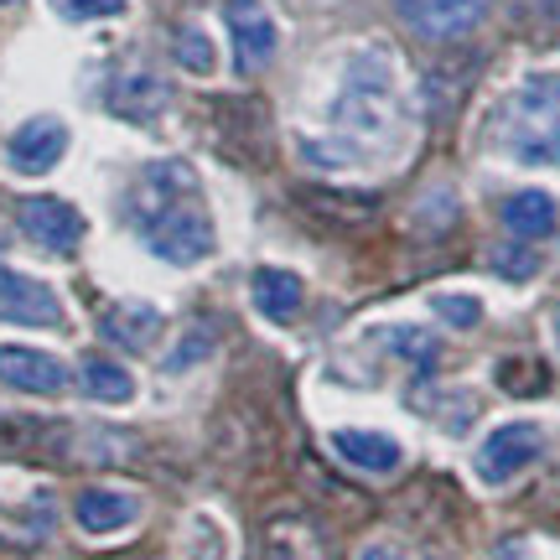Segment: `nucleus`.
<instances>
[{
  "mask_svg": "<svg viewBox=\"0 0 560 560\" xmlns=\"http://www.w3.org/2000/svg\"><path fill=\"white\" fill-rule=\"evenodd\" d=\"M130 223L140 244L166 265H202L219 249L213 219L198 198V172L187 161H156L130 187Z\"/></svg>",
  "mask_w": 560,
  "mask_h": 560,
  "instance_id": "1",
  "label": "nucleus"
},
{
  "mask_svg": "<svg viewBox=\"0 0 560 560\" xmlns=\"http://www.w3.org/2000/svg\"><path fill=\"white\" fill-rule=\"evenodd\" d=\"M395 62L384 47H369L353 58L348 79H342V94L332 104V120L348 130V136H389L395 130Z\"/></svg>",
  "mask_w": 560,
  "mask_h": 560,
  "instance_id": "2",
  "label": "nucleus"
},
{
  "mask_svg": "<svg viewBox=\"0 0 560 560\" xmlns=\"http://www.w3.org/2000/svg\"><path fill=\"white\" fill-rule=\"evenodd\" d=\"M540 452H545V431L535 420H503V425H493V431L478 441L472 472H478V482H488V488H503V482L520 478L524 467H535Z\"/></svg>",
  "mask_w": 560,
  "mask_h": 560,
  "instance_id": "3",
  "label": "nucleus"
},
{
  "mask_svg": "<svg viewBox=\"0 0 560 560\" xmlns=\"http://www.w3.org/2000/svg\"><path fill=\"white\" fill-rule=\"evenodd\" d=\"M223 26H229V47H234V68L240 73H260L276 58L280 26L265 11V0H223Z\"/></svg>",
  "mask_w": 560,
  "mask_h": 560,
  "instance_id": "4",
  "label": "nucleus"
},
{
  "mask_svg": "<svg viewBox=\"0 0 560 560\" xmlns=\"http://www.w3.org/2000/svg\"><path fill=\"white\" fill-rule=\"evenodd\" d=\"M16 223H21V234L37 244V249H47V255H73L83 244V234H89L83 213L62 198H26L16 208Z\"/></svg>",
  "mask_w": 560,
  "mask_h": 560,
  "instance_id": "5",
  "label": "nucleus"
},
{
  "mask_svg": "<svg viewBox=\"0 0 560 560\" xmlns=\"http://www.w3.org/2000/svg\"><path fill=\"white\" fill-rule=\"evenodd\" d=\"M0 322H11V327H62V301L37 276L0 265Z\"/></svg>",
  "mask_w": 560,
  "mask_h": 560,
  "instance_id": "6",
  "label": "nucleus"
},
{
  "mask_svg": "<svg viewBox=\"0 0 560 560\" xmlns=\"http://www.w3.org/2000/svg\"><path fill=\"white\" fill-rule=\"evenodd\" d=\"M62 156H68V125L52 120V115L26 120L16 136L5 140V161L16 166L21 177H47Z\"/></svg>",
  "mask_w": 560,
  "mask_h": 560,
  "instance_id": "7",
  "label": "nucleus"
},
{
  "mask_svg": "<svg viewBox=\"0 0 560 560\" xmlns=\"http://www.w3.org/2000/svg\"><path fill=\"white\" fill-rule=\"evenodd\" d=\"M0 384L16 389V395H62L68 389V369H62V359L42 353V348L5 342L0 348Z\"/></svg>",
  "mask_w": 560,
  "mask_h": 560,
  "instance_id": "8",
  "label": "nucleus"
},
{
  "mask_svg": "<svg viewBox=\"0 0 560 560\" xmlns=\"http://www.w3.org/2000/svg\"><path fill=\"white\" fill-rule=\"evenodd\" d=\"M482 11H488V0H400V16L431 42L467 37L482 21Z\"/></svg>",
  "mask_w": 560,
  "mask_h": 560,
  "instance_id": "9",
  "label": "nucleus"
},
{
  "mask_svg": "<svg viewBox=\"0 0 560 560\" xmlns=\"http://www.w3.org/2000/svg\"><path fill=\"white\" fill-rule=\"evenodd\" d=\"M140 509L145 503L125 488H83L73 499V524L83 535H125L130 524H140Z\"/></svg>",
  "mask_w": 560,
  "mask_h": 560,
  "instance_id": "10",
  "label": "nucleus"
},
{
  "mask_svg": "<svg viewBox=\"0 0 560 560\" xmlns=\"http://www.w3.org/2000/svg\"><path fill=\"white\" fill-rule=\"evenodd\" d=\"M100 332L115 348H125V353H151L156 338L166 332V317H161V306H151V301H115V306H104Z\"/></svg>",
  "mask_w": 560,
  "mask_h": 560,
  "instance_id": "11",
  "label": "nucleus"
},
{
  "mask_svg": "<svg viewBox=\"0 0 560 560\" xmlns=\"http://www.w3.org/2000/svg\"><path fill=\"white\" fill-rule=\"evenodd\" d=\"M332 452H338L353 472H369V478H389L405 467V446L384 431H359V425H342L332 431Z\"/></svg>",
  "mask_w": 560,
  "mask_h": 560,
  "instance_id": "12",
  "label": "nucleus"
},
{
  "mask_svg": "<svg viewBox=\"0 0 560 560\" xmlns=\"http://www.w3.org/2000/svg\"><path fill=\"white\" fill-rule=\"evenodd\" d=\"M306 301V285H301L296 270H280V265H265L249 276V306L260 312L265 322H291Z\"/></svg>",
  "mask_w": 560,
  "mask_h": 560,
  "instance_id": "13",
  "label": "nucleus"
},
{
  "mask_svg": "<svg viewBox=\"0 0 560 560\" xmlns=\"http://www.w3.org/2000/svg\"><path fill=\"white\" fill-rule=\"evenodd\" d=\"M560 223V208L550 192H540V187H524V192H514V198L503 202V229L514 234V240L535 244V240H550Z\"/></svg>",
  "mask_w": 560,
  "mask_h": 560,
  "instance_id": "14",
  "label": "nucleus"
},
{
  "mask_svg": "<svg viewBox=\"0 0 560 560\" xmlns=\"http://www.w3.org/2000/svg\"><path fill=\"white\" fill-rule=\"evenodd\" d=\"M166 100H172V94H166V83L156 79V73H120V79L109 83V109H115V115H125V120H156L161 109H166Z\"/></svg>",
  "mask_w": 560,
  "mask_h": 560,
  "instance_id": "15",
  "label": "nucleus"
},
{
  "mask_svg": "<svg viewBox=\"0 0 560 560\" xmlns=\"http://www.w3.org/2000/svg\"><path fill=\"white\" fill-rule=\"evenodd\" d=\"M79 384L94 405H130L136 400V374H130L125 363L104 359V353H89V359H83Z\"/></svg>",
  "mask_w": 560,
  "mask_h": 560,
  "instance_id": "16",
  "label": "nucleus"
},
{
  "mask_svg": "<svg viewBox=\"0 0 560 560\" xmlns=\"http://www.w3.org/2000/svg\"><path fill=\"white\" fill-rule=\"evenodd\" d=\"M374 338L395 353V359L405 363V369H416V374H425V369H436V359H441V348H436V338L425 332V327H380Z\"/></svg>",
  "mask_w": 560,
  "mask_h": 560,
  "instance_id": "17",
  "label": "nucleus"
},
{
  "mask_svg": "<svg viewBox=\"0 0 560 560\" xmlns=\"http://www.w3.org/2000/svg\"><path fill=\"white\" fill-rule=\"evenodd\" d=\"M301 202L317 213V219H327V223H363V219H374V208L380 202L369 198H338V192H301Z\"/></svg>",
  "mask_w": 560,
  "mask_h": 560,
  "instance_id": "18",
  "label": "nucleus"
},
{
  "mask_svg": "<svg viewBox=\"0 0 560 560\" xmlns=\"http://www.w3.org/2000/svg\"><path fill=\"white\" fill-rule=\"evenodd\" d=\"M493 380L509 389V395H540L545 384H550V369L540 359H503L493 369Z\"/></svg>",
  "mask_w": 560,
  "mask_h": 560,
  "instance_id": "19",
  "label": "nucleus"
},
{
  "mask_svg": "<svg viewBox=\"0 0 560 560\" xmlns=\"http://www.w3.org/2000/svg\"><path fill=\"white\" fill-rule=\"evenodd\" d=\"M187 560H229V540L213 514H192L187 520Z\"/></svg>",
  "mask_w": 560,
  "mask_h": 560,
  "instance_id": "20",
  "label": "nucleus"
},
{
  "mask_svg": "<svg viewBox=\"0 0 560 560\" xmlns=\"http://www.w3.org/2000/svg\"><path fill=\"white\" fill-rule=\"evenodd\" d=\"M431 312H436L446 327H457V332H472L482 322V301L467 296V291H436L431 296Z\"/></svg>",
  "mask_w": 560,
  "mask_h": 560,
  "instance_id": "21",
  "label": "nucleus"
},
{
  "mask_svg": "<svg viewBox=\"0 0 560 560\" xmlns=\"http://www.w3.org/2000/svg\"><path fill=\"white\" fill-rule=\"evenodd\" d=\"M172 52H177V62L187 68V73H198V79H208V73L219 68V58H213V42L202 37L198 26H182L177 37H172Z\"/></svg>",
  "mask_w": 560,
  "mask_h": 560,
  "instance_id": "22",
  "label": "nucleus"
},
{
  "mask_svg": "<svg viewBox=\"0 0 560 560\" xmlns=\"http://www.w3.org/2000/svg\"><path fill=\"white\" fill-rule=\"evenodd\" d=\"M213 353V327L202 322L198 332H187V338L172 348V359H166V374H182V369H192V363H202Z\"/></svg>",
  "mask_w": 560,
  "mask_h": 560,
  "instance_id": "23",
  "label": "nucleus"
},
{
  "mask_svg": "<svg viewBox=\"0 0 560 560\" xmlns=\"http://www.w3.org/2000/svg\"><path fill=\"white\" fill-rule=\"evenodd\" d=\"M493 270L499 276H509V280H529L535 270H540V260L524 249V240L520 244H503V249H493Z\"/></svg>",
  "mask_w": 560,
  "mask_h": 560,
  "instance_id": "24",
  "label": "nucleus"
},
{
  "mask_svg": "<svg viewBox=\"0 0 560 560\" xmlns=\"http://www.w3.org/2000/svg\"><path fill=\"white\" fill-rule=\"evenodd\" d=\"M52 11L62 21H100V16H120L125 0H52Z\"/></svg>",
  "mask_w": 560,
  "mask_h": 560,
  "instance_id": "25",
  "label": "nucleus"
},
{
  "mask_svg": "<svg viewBox=\"0 0 560 560\" xmlns=\"http://www.w3.org/2000/svg\"><path fill=\"white\" fill-rule=\"evenodd\" d=\"M359 560H410V556H405V550H400L395 540H374V545H363V556H359Z\"/></svg>",
  "mask_w": 560,
  "mask_h": 560,
  "instance_id": "26",
  "label": "nucleus"
},
{
  "mask_svg": "<svg viewBox=\"0 0 560 560\" xmlns=\"http://www.w3.org/2000/svg\"><path fill=\"white\" fill-rule=\"evenodd\" d=\"M550 327H556V342H560V306H556V317H550Z\"/></svg>",
  "mask_w": 560,
  "mask_h": 560,
  "instance_id": "27",
  "label": "nucleus"
},
{
  "mask_svg": "<svg viewBox=\"0 0 560 560\" xmlns=\"http://www.w3.org/2000/svg\"><path fill=\"white\" fill-rule=\"evenodd\" d=\"M0 5H16V0H0Z\"/></svg>",
  "mask_w": 560,
  "mask_h": 560,
  "instance_id": "28",
  "label": "nucleus"
}]
</instances>
